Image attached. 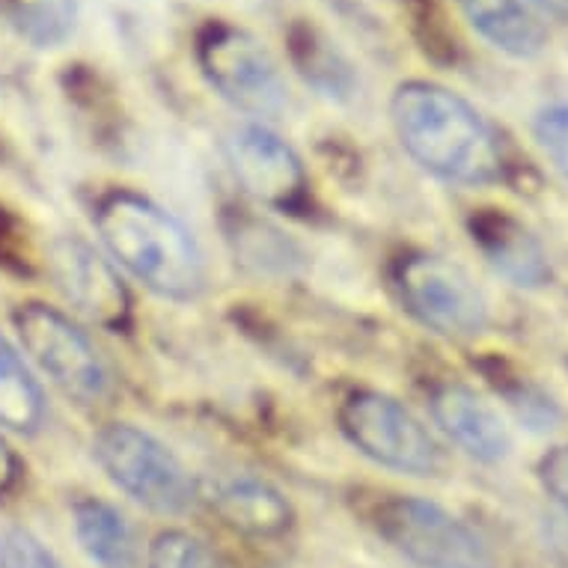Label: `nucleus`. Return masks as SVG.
Instances as JSON below:
<instances>
[{"instance_id": "nucleus-1", "label": "nucleus", "mask_w": 568, "mask_h": 568, "mask_svg": "<svg viewBox=\"0 0 568 568\" xmlns=\"http://www.w3.org/2000/svg\"><path fill=\"white\" fill-rule=\"evenodd\" d=\"M402 150L432 176L453 185H494L504 179V150L474 104L432 81H405L390 99Z\"/></svg>"}, {"instance_id": "nucleus-12", "label": "nucleus", "mask_w": 568, "mask_h": 568, "mask_svg": "<svg viewBox=\"0 0 568 568\" xmlns=\"http://www.w3.org/2000/svg\"><path fill=\"white\" fill-rule=\"evenodd\" d=\"M212 513L230 530L251 539H274L292 527V506L271 483L251 474L217 476L205 488Z\"/></svg>"}, {"instance_id": "nucleus-8", "label": "nucleus", "mask_w": 568, "mask_h": 568, "mask_svg": "<svg viewBox=\"0 0 568 568\" xmlns=\"http://www.w3.org/2000/svg\"><path fill=\"white\" fill-rule=\"evenodd\" d=\"M396 292L402 307L440 336H476L488 325V304L462 265L414 253L396 265Z\"/></svg>"}, {"instance_id": "nucleus-9", "label": "nucleus", "mask_w": 568, "mask_h": 568, "mask_svg": "<svg viewBox=\"0 0 568 568\" xmlns=\"http://www.w3.org/2000/svg\"><path fill=\"white\" fill-rule=\"evenodd\" d=\"M226 161L244 194L271 209H301L307 200V170L298 152L262 122L239 125L224 140Z\"/></svg>"}, {"instance_id": "nucleus-20", "label": "nucleus", "mask_w": 568, "mask_h": 568, "mask_svg": "<svg viewBox=\"0 0 568 568\" xmlns=\"http://www.w3.org/2000/svg\"><path fill=\"white\" fill-rule=\"evenodd\" d=\"M532 138L554 168L568 179V104H548L532 120Z\"/></svg>"}, {"instance_id": "nucleus-17", "label": "nucleus", "mask_w": 568, "mask_h": 568, "mask_svg": "<svg viewBox=\"0 0 568 568\" xmlns=\"http://www.w3.org/2000/svg\"><path fill=\"white\" fill-rule=\"evenodd\" d=\"M16 33L37 48H57L75 30V0H0Z\"/></svg>"}, {"instance_id": "nucleus-6", "label": "nucleus", "mask_w": 568, "mask_h": 568, "mask_svg": "<svg viewBox=\"0 0 568 568\" xmlns=\"http://www.w3.org/2000/svg\"><path fill=\"white\" fill-rule=\"evenodd\" d=\"M21 348L51 382L81 405H95L111 396V375L93 339L48 304H21L12 313Z\"/></svg>"}, {"instance_id": "nucleus-4", "label": "nucleus", "mask_w": 568, "mask_h": 568, "mask_svg": "<svg viewBox=\"0 0 568 568\" xmlns=\"http://www.w3.org/2000/svg\"><path fill=\"white\" fill-rule=\"evenodd\" d=\"M339 429L361 456L408 476H438L444 449L432 432L387 393L357 390L339 408Z\"/></svg>"}, {"instance_id": "nucleus-23", "label": "nucleus", "mask_w": 568, "mask_h": 568, "mask_svg": "<svg viewBox=\"0 0 568 568\" xmlns=\"http://www.w3.org/2000/svg\"><path fill=\"white\" fill-rule=\"evenodd\" d=\"M19 476H21L19 458H16V453L10 449V444L0 438V500L16 488Z\"/></svg>"}, {"instance_id": "nucleus-16", "label": "nucleus", "mask_w": 568, "mask_h": 568, "mask_svg": "<svg viewBox=\"0 0 568 568\" xmlns=\"http://www.w3.org/2000/svg\"><path fill=\"white\" fill-rule=\"evenodd\" d=\"M45 423V396L7 336H0V426L19 435H37Z\"/></svg>"}, {"instance_id": "nucleus-10", "label": "nucleus", "mask_w": 568, "mask_h": 568, "mask_svg": "<svg viewBox=\"0 0 568 568\" xmlns=\"http://www.w3.org/2000/svg\"><path fill=\"white\" fill-rule=\"evenodd\" d=\"M48 274L72 307L108 331H125L131 298L120 271L78 235H60L48 247Z\"/></svg>"}, {"instance_id": "nucleus-15", "label": "nucleus", "mask_w": 568, "mask_h": 568, "mask_svg": "<svg viewBox=\"0 0 568 568\" xmlns=\"http://www.w3.org/2000/svg\"><path fill=\"white\" fill-rule=\"evenodd\" d=\"M75 539L90 562L99 568H140V548L129 518L99 497H84L72 506Z\"/></svg>"}, {"instance_id": "nucleus-3", "label": "nucleus", "mask_w": 568, "mask_h": 568, "mask_svg": "<svg viewBox=\"0 0 568 568\" xmlns=\"http://www.w3.org/2000/svg\"><path fill=\"white\" fill-rule=\"evenodd\" d=\"M93 456L104 476L150 513L185 515L196 500V485L182 462L131 423L104 426L93 440Z\"/></svg>"}, {"instance_id": "nucleus-24", "label": "nucleus", "mask_w": 568, "mask_h": 568, "mask_svg": "<svg viewBox=\"0 0 568 568\" xmlns=\"http://www.w3.org/2000/svg\"><path fill=\"white\" fill-rule=\"evenodd\" d=\"M530 3L554 19H568V0H530Z\"/></svg>"}, {"instance_id": "nucleus-13", "label": "nucleus", "mask_w": 568, "mask_h": 568, "mask_svg": "<svg viewBox=\"0 0 568 568\" xmlns=\"http://www.w3.org/2000/svg\"><path fill=\"white\" fill-rule=\"evenodd\" d=\"M474 244L483 251L485 262L500 277L518 290H541L550 280L548 253L541 251L539 239L504 212H485L474 217Z\"/></svg>"}, {"instance_id": "nucleus-21", "label": "nucleus", "mask_w": 568, "mask_h": 568, "mask_svg": "<svg viewBox=\"0 0 568 568\" xmlns=\"http://www.w3.org/2000/svg\"><path fill=\"white\" fill-rule=\"evenodd\" d=\"M0 568H63L30 530L12 527L0 536Z\"/></svg>"}, {"instance_id": "nucleus-18", "label": "nucleus", "mask_w": 568, "mask_h": 568, "mask_svg": "<svg viewBox=\"0 0 568 568\" xmlns=\"http://www.w3.org/2000/svg\"><path fill=\"white\" fill-rule=\"evenodd\" d=\"M292 54L301 65V75L325 95H348L352 93V72L334 48L318 37L307 24H298L292 33Z\"/></svg>"}, {"instance_id": "nucleus-14", "label": "nucleus", "mask_w": 568, "mask_h": 568, "mask_svg": "<svg viewBox=\"0 0 568 568\" xmlns=\"http://www.w3.org/2000/svg\"><path fill=\"white\" fill-rule=\"evenodd\" d=\"M467 24L497 51L515 60H536L548 48V33L521 0H458Z\"/></svg>"}, {"instance_id": "nucleus-5", "label": "nucleus", "mask_w": 568, "mask_h": 568, "mask_svg": "<svg viewBox=\"0 0 568 568\" xmlns=\"http://www.w3.org/2000/svg\"><path fill=\"white\" fill-rule=\"evenodd\" d=\"M196 60L221 99L253 120H277L290 108V90L260 39L233 24H209L196 42Z\"/></svg>"}, {"instance_id": "nucleus-22", "label": "nucleus", "mask_w": 568, "mask_h": 568, "mask_svg": "<svg viewBox=\"0 0 568 568\" xmlns=\"http://www.w3.org/2000/svg\"><path fill=\"white\" fill-rule=\"evenodd\" d=\"M536 474H539L541 488H545V491H548L568 513V444L548 449V453L539 458Z\"/></svg>"}, {"instance_id": "nucleus-7", "label": "nucleus", "mask_w": 568, "mask_h": 568, "mask_svg": "<svg viewBox=\"0 0 568 568\" xmlns=\"http://www.w3.org/2000/svg\"><path fill=\"white\" fill-rule=\"evenodd\" d=\"M375 530L419 568H497L474 527L423 497L384 500L375 513Z\"/></svg>"}, {"instance_id": "nucleus-19", "label": "nucleus", "mask_w": 568, "mask_h": 568, "mask_svg": "<svg viewBox=\"0 0 568 568\" xmlns=\"http://www.w3.org/2000/svg\"><path fill=\"white\" fill-rule=\"evenodd\" d=\"M146 568H221V562L191 532L164 530L146 550Z\"/></svg>"}, {"instance_id": "nucleus-2", "label": "nucleus", "mask_w": 568, "mask_h": 568, "mask_svg": "<svg viewBox=\"0 0 568 568\" xmlns=\"http://www.w3.org/2000/svg\"><path fill=\"white\" fill-rule=\"evenodd\" d=\"M95 233L113 262L168 301H194L205 290L200 244L182 221L134 191H111L95 205Z\"/></svg>"}, {"instance_id": "nucleus-11", "label": "nucleus", "mask_w": 568, "mask_h": 568, "mask_svg": "<svg viewBox=\"0 0 568 568\" xmlns=\"http://www.w3.org/2000/svg\"><path fill=\"white\" fill-rule=\"evenodd\" d=\"M432 419L458 449L485 465H500L513 456L515 438L500 408L465 384H440L432 390Z\"/></svg>"}]
</instances>
